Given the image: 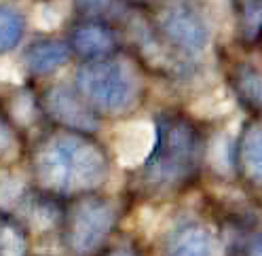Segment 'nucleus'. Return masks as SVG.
Listing matches in <instances>:
<instances>
[{"label":"nucleus","mask_w":262,"mask_h":256,"mask_svg":"<svg viewBox=\"0 0 262 256\" xmlns=\"http://www.w3.org/2000/svg\"><path fill=\"white\" fill-rule=\"evenodd\" d=\"M34 174L38 184L51 193L76 195L102 186L108 163L104 153L85 136L59 132L38 146Z\"/></svg>","instance_id":"nucleus-1"},{"label":"nucleus","mask_w":262,"mask_h":256,"mask_svg":"<svg viewBox=\"0 0 262 256\" xmlns=\"http://www.w3.org/2000/svg\"><path fill=\"white\" fill-rule=\"evenodd\" d=\"M80 95L100 113L125 115L134 110L142 95V74L127 57L97 59L76 70Z\"/></svg>","instance_id":"nucleus-2"},{"label":"nucleus","mask_w":262,"mask_h":256,"mask_svg":"<svg viewBox=\"0 0 262 256\" xmlns=\"http://www.w3.org/2000/svg\"><path fill=\"white\" fill-rule=\"evenodd\" d=\"M199 161V140L182 119H163L159 123L157 148L146 163V182L157 190H171L188 180Z\"/></svg>","instance_id":"nucleus-3"},{"label":"nucleus","mask_w":262,"mask_h":256,"mask_svg":"<svg viewBox=\"0 0 262 256\" xmlns=\"http://www.w3.org/2000/svg\"><path fill=\"white\" fill-rule=\"evenodd\" d=\"M117 210L108 199H76L66 216V246L74 256H93L110 237Z\"/></svg>","instance_id":"nucleus-4"},{"label":"nucleus","mask_w":262,"mask_h":256,"mask_svg":"<svg viewBox=\"0 0 262 256\" xmlns=\"http://www.w3.org/2000/svg\"><path fill=\"white\" fill-rule=\"evenodd\" d=\"M159 28L171 47L184 57L201 55L211 38V26L205 13L188 5H171L159 15Z\"/></svg>","instance_id":"nucleus-5"},{"label":"nucleus","mask_w":262,"mask_h":256,"mask_svg":"<svg viewBox=\"0 0 262 256\" xmlns=\"http://www.w3.org/2000/svg\"><path fill=\"white\" fill-rule=\"evenodd\" d=\"M159 142V125L148 119L121 123L112 136L114 157L121 167H140L150 161Z\"/></svg>","instance_id":"nucleus-6"},{"label":"nucleus","mask_w":262,"mask_h":256,"mask_svg":"<svg viewBox=\"0 0 262 256\" xmlns=\"http://www.w3.org/2000/svg\"><path fill=\"white\" fill-rule=\"evenodd\" d=\"M45 106L57 123L78 132H95L100 123L87 104L68 87H51L45 95Z\"/></svg>","instance_id":"nucleus-7"},{"label":"nucleus","mask_w":262,"mask_h":256,"mask_svg":"<svg viewBox=\"0 0 262 256\" xmlns=\"http://www.w3.org/2000/svg\"><path fill=\"white\" fill-rule=\"evenodd\" d=\"M161 256H216V239L207 227L186 222L173 229Z\"/></svg>","instance_id":"nucleus-8"},{"label":"nucleus","mask_w":262,"mask_h":256,"mask_svg":"<svg viewBox=\"0 0 262 256\" xmlns=\"http://www.w3.org/2000/svg\"><path fill=\"white\" fill-rule=\"evenodd\" d=\"M70 57L68 45L61 40H42L32 45L30 49L24 53V68L30 74H51L57 68H61Z\"/></svg>","instance_id":"nucleus-9"},{"label":"nucleus","mask_w":262,"mask_h":256,"mask_svg":"<svg viewBox=\"0 0 262 256\" xmlns=\"http://www.w3.org/2000/svg\"><path fill=\"white\" fill-rule=\"evenodd\" d=\"M72 47L83 57H104L114 49V36L100 24H85L72 32Z\"/></svg>","instance_id":"nucleus-10"},{"label":"nucleus","mask_w":262,"mask_h":256,"mask_svg":"<svg viewBox=\"0 0 262 256\" xmlns=\"http://www.w3.org/2000/svg\"><path fill=\"white\" fill-rule=\"evenodd\" d=\"M235 106H237L235 95L226 87H216V89H209L207 93L199 95V98H194L190 102L188 110L196 119H218V117L231 115Z\"/></svg>","instance_id":"nucleus-11"},{"label":"nucleus","mask_w":262,"mask_h":256,"mask_svg":"<svg viewBox=\"0 0 262 256\" xmlns=\"http://www.w3.org/2000/svg\"><path fill=\"white\" fill-rule=\"evenodd\" d=\"M241 165L254 184H262V123L248 127L241 140Z\"/></svg>","instance_id":"nucleus-12"},{"label":"nucleus","mask_w":262,"mask_h":256,"mask_svg":"<svg viewBox=\"0 0 262 256\" xmlns=\"http://www.w3.org/2000/svg\"><path fill=\"white\" fill-rule=\"evenodd\" d=\"M28 237L11 216L0 212V256H26Z\"/></svg>","instance_id":"nucleus-13"},{"label":"nucleus","mask_w":262,"mask_h":256,"mask_svg":"<svg viewBox=\"0 0 262 256\" xmlns=\"http://www.w3.org/2000/svg\"><path fill=\"white\" fill-rule=\"evenodd\" d=\"M21 36H24L21 13L9 5H0V53L15 49Z\"/></svg>","instance_id":"nucleus-14"},{"label":"nucleus","mask_w":262,"mask_h":256,"mask_svg":"<svg viewBox=\"0 0 262 256\" xmlns=\"http://www.w3.org/2000/svg\"><path fill=\"white\" fill-rule=\"evenodd\" d=\"M205 17L211 26V32H220L224 38H228L235 30V11L231 0H207Z\"/></svg>","instance_id":"nucleus-15"},{"label":"nucleus","mask_w":262,"mask_h":256,"mask_svg":"<svg viewBox=\"0 0 262 256\" xmlns=\"http://www.w3.org/2000/svg\"><path fill=\"white\" fill-rule=\"evenodd\" d=\"M207 161L211 169L218 174H231L233 172V142L226 134H218L209 140L207 146Z\"/></svg>","instance_id":"nucleus-16"},{"label":"nucleus","mask_w":262,"mask_h":256,"mask_svg":"<svg viewBox=\"0 0 262 256\" xmlns=\"http://www.w3.org/2000/svg\"><path fill=\"white\" fill-rule=\"evenodd\" d=\"M66 17V7L63 3H38L32 9V26L40 32H51L57 30L63 24Z\"/></svg>","instance_id":"nucleus-17"},{"label":"nucleus","mask_w":262,"mask_h":256,"mask_svg":"<svg viewBox=\"0 0 262 256\" xmlns=\"http://www.w3.org/2000/svg\"><path fill=\"white\" fill-rule=\"evenodd\" d=\"M9 113H11V117H13L15 123L24 125V127L34 121L36 106H34V95H32V91L24 89L19 93H15L13 100H11V106H9Z\"/></svg>","instance_id":"nucleus-18"},{"label":"nucleus","mask_w":262,"mask_h":256,"mask_svg":"<svg viewBox=\"0 0 262 256\" xmlns=\"http://www.w3.org/2000/svg\"><path fill=\"white\" fill-rule=\"evenodd\" d=\"M239 89L245 95V100L262 108V72L260 70L241 68L239 70Z\"/></svg>","instance_id":"nucleus-19"},{"label":"nucleus","mask_w":262,"mask_h":256,"mask_svg":"<svg viewBox=\"0 0 262 256\" xmlns=\"http://www.w3.org/2000/svg\"><path fill=\"white\" fill-rule=\"evenodd\" d=\"M19 155L17 138L11 132V127L0 119V163H11Z\"/></svg>","instance_id":"nucleus-20"},{"label":"nucleus","mask_w":262,"mask_h":256,"mask_svg":"<svg viewBox=\"0 0 262 256\" xmlns=\"http://www.w3.org/2000/svg\"><path fill=\"white\" fill-rule=\"evenodd\" d=\"M76 9L80 13H85V15L102 17V15L117 13L119 5H117V0H76Z\"/></svg>","instance_id":"nucleus-21"},{"label":"nucleus","mask_w":262,"mask_h":256,"mask_svg":"<svg viewBox=\"0 0 262 256\" xmlns=\"http://www.w3.org/2000/svg\"><path fill=\"white\" fill-rule=\"evenodd\" d=\"M243 19H245V26H248V32H250V34H254V32L262 26V7H260V3L248 0V3H245Z\"/></svg>","instance_id":"nucleus-22"},{"label":"nucleus","mask_w":262,"mask_h":256,"mask_svg":"<svg viewBox=\"0 0 262 256\" xmlns=\"http://www.w3.org/2000/svg\"><path fill=\"white\" fill-rule=\"evenodd\" d=\"M21 70L15 66L11 59L0 57V83H13V85H19L21 83Z\"/></svg>","instance_id":"nucleus-23"},{"label":"nucleus","mask_w":262,"mask_h":256,"mask_svg":"<svg viewBox=\"0 0 262 256\" xmlns=\"http://www.w3.org/2000/svg\"><path fill=\"white\" fill-rule=\"evenodd\" d=\"M245 256H262V233L250 237L248 246H245Z\"/></svg>","instance_id":"nucleus-24"},{"label":"nucleus","mask_w":262,"mask_h":256,"mask_svg":"<svg viewBox=\"0 0 262 256\" xmlns=\"http://www.w3.org/2000/svg\"><path fill=\"white\" fill-rule=\"evenodd\" d=\"M106 256H136V254L131 252L129 248H114V250H110Z\"/></svg>","instance_id":"nucleus-25"}]
</instances>
